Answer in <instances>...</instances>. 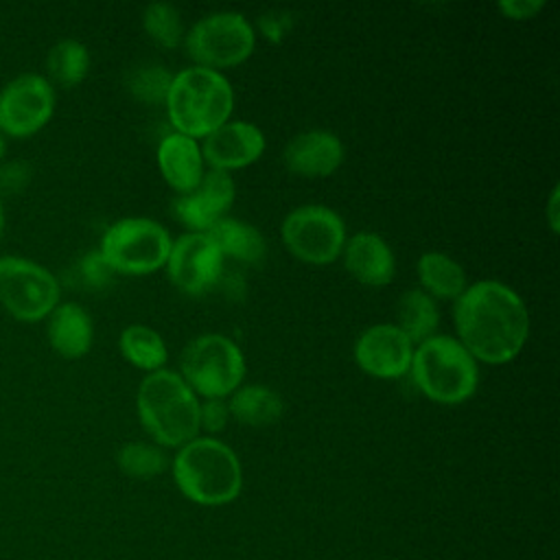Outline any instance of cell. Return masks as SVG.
<instances>
[{
  "label": "cell",
  "instance_id": "obj_1",
  "mask_svg": "<svg viewBox=\"0 0 560 560\" xmlns=\"http://www.w3.org/2000/svg\"><path fill=\"white\" fill-rule=\"evenodd\" d=\"M459 343L486 363H508L525 346L529 315L521 295L499 280H477L455 300Z\"/></svg>",
  "mask_w": 560,
  "mask_h": 560
},
{
  "label": "cell",
  "instance_id": "obj_2",
  "mask_svg": "<svg viewBox=\"0 0 560 560\" xmlns=\"http://www.w3.org/2000/svg\"><path fill=\"white\" fill-rule=\"evenodd\" d=\"M173 479L188 501L217 508L241 494L243 468L225 442L195 438L179 446L173 459Z\"/></svg>",
  "mask_w": 560,
  "mask_h": 560
},
{
  "label": "cell",
  "instance_id": "obj_3",
  "mask_svg": "<svg viewBox=\"0 0 560 560\" xmlns=\"http://www.w3.org/2000/svg\"><path fill=\"white\" fill-rule=\"evenodd\" d=\"M136 409L147 433L162 446H184L199 438V400L171 370L162 368L142 378Z\"/></svg>",
  "mask_w": 560,
  "mask_h": 560
},
{
  "label": "cell",
  "instance_id": "obj_4",
  "mask_svg": "<svg viewBox=\"0 0 560 560\" xmlns=\"http://www.w3.org/2000/svg\"><path fill=\"white\" fill-rule=\"evenodd\" d=\"M168 118L177 133L206 138L228 122L234 105V92L219 70L192 66L177 72L166 94Z\"/></svg>",
  "mask_w": 560,
  "mask_h": 560
},
{
  "label": "cell",
  "instance_id": "obj_5",
  "mask_svg": "<svg viewBox=\"0 0 560 560\" xmlns=\"http://www.w3.org/2000/svg\"><path fill=\"white\" fill-rule=\"evenodd\" d=\"M409 372L416 387L442 405L464 402L475 394L479 383L475 357L448 335H433L418 343Z\"/></svg>",
  "mask_w": 560,
  "mask_h": 560
},
{
  "label": "cell",
  "instance_id": "obj_6",
  "mask_svg": "<svg viewBox=\"0 0 560 560\" xmlns=\"http://www.w3.org/2000/svg\"><path fill=\"white\" fill-rule=\"evenodd\" d=\"M179 368V376L192 392L206 398H225L243 383L245 357L230 337L206 332L184 346Z\"/></svg>",
  "mask_w": 560,
  "mask_h": 560
},
{
  "label": "cell",
  "instance_id": "obj_7",
  "mask_svg": "<svg viewBox=\"0 0 560 560\" xmlns=\"http://www.w3.org/2000/svg\"><path fill=\"white\" fill-rule=\"evenodd\" d=\"M59 295L57 276L42 262L18 254L0 256V304L13 319L24 324L46 319Z\"/></svg>",
  "mask_w": 560,
  "mask_h": 560
},
{
  "label": "cell",
  "instance_id": "obj_8",
  "mask_svg": "<svg viewBox=\"0 0 560 560\" xmlns=\"http://www.w3.org/2000/svg\"><path fill=\"white\" fill-rule=\"evenodd\" d=\"M173 238L168 230L147 217L114 221L101 238V256L114 273H149L166 265Z\"/></svg>",
  "mask_w": 560,
  "mask_h": 560
},
{
  "label": "cell",
  "instance_id": "obj_9",
  "mask_svg": "<svg viewBox=\"0 0 560 560\" xmlns=\"http://www.w3.org/2000/svg\"><path fill=\"white\" fill-rule=\"evenodd\" d=\"M188 55L206 68H225L245 61L254 46L256 33L238 11H217L199 18L184 35Z\"/></svg>",
  "mask_w": 560,
  "mask_h": 560
},
{
  "label": "cell",
  "instance_id": "obj_10",
  "mask_svg": "<svg viewBox=\"0 0 560 560\" xmlns=\"http://www.w3.org/2000/svg\"><path fill=\"white\" fill-rule=\"evenodd\" d=\"M280 232L287 249L295 258L313 265L332 262L346 243L343 219L322 203H306L291 210Z\"/></svg>",
  "mask_w": 560,
  "mask_h": 560
},
{
  "label": "cell",
  "instance_id": "obj_11",
  "mask_svg": "<svg viewBox=\"0 0 560 560\" xmlns=\"http://www.w3.org/2000/svg\"><path fill=\"white\" fill-rule=\"evenodd\" d=\"M55 88L39 72H20L0 88V133L28 138L55 114Z\"/></svg>",
  "mask_w": 560,
  "mask_h": 560
},
{
  "label": "cell",
  "instance_id": "obj_12",
  "mask_svg": "<svg viewBox=\"0 0 560 560\" xmlns=\"http://www.w3.org/2000/svg\"><path fill=\"white\" fill-rule=\"evenodd\" d=\"M223 258L225 256L206 232H186L173 241L166 271L177 289L199 295L221 280Z\"/></svg>",
  "mask_w": 560,
  "mask_h": 560
},
{
  "label": "cell",
  "instance_id": "obj_13",
  "mask_svg": "<svg viewBox=\"0 0 560 560\" xmlns=\"http://www.w3.org/2000/svg\"><path fill=\"white\" fill-rule=\"evenodd\" d=\"M413 343L396 324H374L354 343L359 368L378 378H398L409 372Z\"/></svg>",
  "mask_w": 560,
  "mask_h": 560
},
{
  "label": "cell",
  "instance_id": "obj_14",
  "mask_svg": "<svg viewBox=\"0 0 560 560\" xmlns=\"http://www.w3.org/2000/svg\"><path fill=\"white\" fill-rule=\"evenodd\" d=\"M236 195L234 179L228 171H203L195 190L179 195L173 203L177 219L190 228V232H208L232 208Z\"/></svg>",
  "mask_w": 560,
  "mask_h": 560
},
{
  "label": "cell",
  "instance_id": "obj_15",
  "mask_svg": "<svg viewBox=\"0 0 560 560\" xmlns=\"http://www.w3.org/2000/svg\"><path fill=\"white\" fill-rule=\"evenodd\" d=\"M265 151V133L254 122L228 120L203 138L201 158L217 171L241 168Z\"/></svg>",
  "mask_w": 560,
  "mask_h": 560
},
{
  "label": "cell",
  "instance_id": "obj_16",
  "mask_svg": "<svg viewBox=\"0 0 560 560\" xmlns=\"http://www.w3.org/2000/svg\"><path fill=\"white\" fill-rule=\"evenodd\" d=\"M343 162V144L337 133L308 129L293 136L284 147V164L302 177L332 175Z\"/></svg>",
  "mask_w": 560,
  "mask_h": 560
},
{
  "label": "cell",
  "instance_id": "obj_17",
  "mask_svg": "<svg viewBox=\"0 0 560 560\" xmlns=\"http://www.w3.org/2000/svg\"><path fill=\"white\" fill-rule=\"evenodd\" d=\"M346 269L368 287H383L396 273V258L385 238L374 232H357L343 243Z\"/></svg>",
  "mask_w": 560,
  "mask_h": 560
},
{
  "label": "cell",
  "instance_id": "obj_18",
  "mask_svg": "<svg viewBox=\"0 0 560 560\" xmlns=\"http://www.w3.org/2000/svg\"><path fill=\"white\" fill-rule=\"evenodd\" d=\"M46 337L59 357L81 359L94 341L92 317L77 302H59L46 317Z\"/></svg>",
  "mask_w": 560,
  "mask_h": 560
},
{
  "label": "cell",
  "instance_id": "obj_19",
  "mask_svg": "<svg viewBox=\"0 0 560 560\" xmlns=\"http://www.w3.org/2000/svg\"><path fill=\"white\" fill-rule=\"evenodd\" d=\"M158 166H160L164 179L175 190L186 195V192L195 190L203 177L201 147L197 144L195 138L173 131L160 140Z\"/></svg>",
  "mask_w": 560,
  "mask_h": 560
},
{
  "label": "cell",
  "instance_id": "obj_20",
  "mask_svg": "<svg viewBox=\"0 0 560 560\" xmlns=\"http://www.w3.org/2000/svg\"><path fill=\"white\" fill-rule=\"evenodd\" d=\"M418 278L422 284V291L429 293L433 300L435 298L457 300L468 287L464 267L455 258L442 252H427L420 256Z\"/></svg>",
  "mask_w": 560,
  "mask_h": 560
},
{
  "label": "cell",
  "instance_id": "obj_21",
  "mask_svg": "<svg viewBox=\"0 0 560 560\" xmlns=\"http://www.w3.org/2000/svg\"><path fill=\"white\" fill-rule=\"evenodd\" d=\"M230 416H234L241 424L247 427H267L280 420L282 416V398L265 385H241L232 392L228 402Z\"/></svg>",
  "mask_w": 560,
  "mask_h": 560
},
{
  "label": "cell",
  "instance_id": "obj_22",
  "mask_svg": "<svg viewBox=\"0 0 560 560\" xmlns=\"http://www.w3.org/2000/svg\"><path fill=\"white\" fill-rule=\"evenodd\" d=\"M223 256H232L241 262H258L265 256L262 234L245 221L223 217L206 232Z\"/></svg>",
  "mask_w": 560,
  "mask_h": 560
},
{
  "label": "cell",
  "instance_id": "obj_23",
  "mask_svg": "<svg viewBox=\"0 0 560 560\" xmlns=\"http://www.w3.org/2000/svg\"><path fill=\"white\" fill-rule=\"evenodd\" d=\"M90 70V52L83 42L74 37H63L50 46L46 52V79L50 85L74 88Z\"/></svg>",
  "mask_w": 560,
  "mask_h": 560
},
{
  "label": "cell",
  "instance_id": "obj_24",
  "mask_svg": "<svg viewBox=\"0 0 560 560\" xmlns=\"http://www.w3.org/2000/svg\"><path fill=\"white\" fill-rule=\"evenodd\" d=\"M440 324V311L435 300L422 289L407 291L398 302V328L409 337L411 343H422L435 335Z\"/></svg>",
  "mask_w": 560,
  "mask_h": 560
},
{
  "label": "cell",
  "instance_id": "obj_25",
  "mask_svg": "<svg viewBox=\"0 0 560 560\" xmlns=\"http://www.w3.org/2000/svg\"><path fill=\"white\" fill-rule=\"evenodd\" d=\"M118 348L122 352V357L133 363L136 368L155 372L162 370L168 352H166V343L160 337L158 330L144 326V324H131L120 332L118 339Z\"/></svg>",
  "mask_w": 560,
  "mask_h": 560
},
{
  "label": "cell",
  "instance_id": "obj_26",
  "mask_svg": "<svg viewBox=\"0 0 560 560\" xmlns=\"http://www.w3.org/2000/svg\"><path fill=\"white\" fill-rule=\"evenodd\" d=\"M118 468L131 479H151L164 472L168 459L162 448L147 442H129L116 455Z\"/></svg>",
  "mask_w": 560,
  "mask_h": 560
},
{
  "label": "cell",
  "instance_id": "obj_27",
  "mask_svg": "<svg viewBox=\"0 0 560 560\" xmlns=\"http://www.w3.org/2000/svg\"><path fill=\"white\" fill-rule=\"evenodd\" d=\"M144 31L164 48H175L184 37L179 11L168 2H151L142 13Z\"/></svg>",
  "mask_w": 560,
  "mask_h": 560
},
{
  "label": "cell",
  "instance_id": "obj_28",
  "mask_svg": "<svg viewBox=\"0 0 560 560\" xmlns=\"http://www.w3.org/2000/svg\"><path fill=\"white\" fill-rule=\"evenodd\" d=\"M171 81H173V74L164 66L147 63V66L136 68L129 74L127 83L136 98L144 101V103H162V101H166Z\"/></svg>",
  "mask_w": 560,
  "mask_h": 560
},
{
  "label": "cell",
  "instance_id": "obj_29",
  "mask_svg": "<svg viewBox=\"0 0 560 560\" xmlns=\"http://www.w3.org/2000/svg\"><path fill=\"white\" fill-rule=\"evenodd\" d=\"M230 418V409L225 398H206L199 402V429L208 433H219L225 429Z\"/></svg>",
  "mask_w": 560,
  "mask_h": 560
},
{
  "label": "cell",
  "instance_id": "obj_30",
  "mask_svg": "<svg viewBox=\"0 0 560 560\" xmlns=\"http://www.w3.org/2000/svg\"><path fill=\"white\" fill-rule=\"evenodd\" d=\"M31 179V168L22 160H11L0 166V195L20 192Z\"/></svg>",
  "mask_w": 560,
  "mask_h": 560
},
{
  "label": "cell",
  "instance_id": "obj_31",
  "mask_svg": "<svg viewBox=\"0 0 560 560\" xmlns=\"http://www.w3.org/2000/svg\"><path fill=\"white\" fill-rule=\"evenodd\" d=\"M79 269H81V276L88 284L92 287H103L105 282L112 280L114 276V269L107 265V260L101 256V252H92L88 254L81 262H79Z\"/></svg>",
  "mask_w": 560,
  "mask_h": 560
},
{
  "label": "cell",
  "instance_id": "obj_32",
  "mask_svg": "<svg viewBox=\"0 0 560 560\" xmlns=\"http://www.w3.org/2000/svg\"><path fill=\"white\" fill-rule=\"evenodd\" d=\"M262 33L267 35V39L271 42H280L284 37V33L289 31L291 26V18L287 13H280V11H273V13H265L260 15L258 20Z\"/></svg>",
  "mask_w": 560,
  "mask_h": 560
},
{
  "label": "cell",
  "instance_id": "obj_33",
  "mask_svg": "<svg viewBox=\"0 0 560 560\" xmlns=\"http://www.w3.org/2000/svg\"><path fill=\"white\" fill-rule=\"evenodd\" d=\"M499 9L503 15L512 20H527L542 9V2L540 0H501Z\"/></svg>",
  "mask_w": 560,
  "mask_h": 560
},
{
  "label": "cell",
  "instance_id": "obj_34",
  "mask_svg": "<svg viewBox=\"0 0 560 560\" xmlns=\"http://www.w3.org/2000/svg\"><path fill=\"white\" fill-rule=\"evenodd\" d=\"M558 186L551 188V195H549V203H547V219H549V225L553 232H558Z\"/></svg>",
  "mask_w": 560,
  "mask_h": 560
},
{
  "label": "cell",
  "instance_id": "obj_35",
  "mask_svg": "<svg viewBox=\"0 0 560 560\" xmlns=\"http://www.w3.org/2000/svg\"><path fill=\"white\" fill-rule=\"evenodd\" d=\"M4 230H7V212H4V201H2V195H0V241L4 236Z\"/></svg>",
  "mask_w": 560,
  "mask_h": 560
},
{
  "label": "cell",
  "instance_id": "obj_36",
  "mask_svg": "<svg viewBox=\"0 0 560 560\" xmlns=\"http://www.w3.org/2000/svg\"><path fill=\"white\" fill-rule=\"evenodd\" d=\"M4 155H7V138L0 133V164H2Z\"/></svg>",
  "mask_w": 560,
  "mask_h": 560
}]
</instances>
